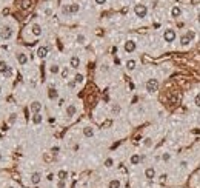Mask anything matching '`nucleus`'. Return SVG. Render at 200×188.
<instances>
[{"mask_svg": "<svg viewBox=\"0 0 200 188\" xmlns=\"http://www.w3.org/2000/svg\"><path fill=\"white\" fill-rule=\"evenodd\" d=\"M8 188H16V187H8Z\"/></svg>", "mask_w": 200, "mask_h": 188, "instance_id": "8fccbe9b", "label": "nucleus"}, {"mask_svg": "<svg viewBox=\"0 0 200 188\" xmlns=\"http://www.w3.org/2000/svg\"><path fill=\"white\" fill-rule=\"evenodd\" d=\"M40 182H42V173L35 171V173H33V174H31V183H33V185H35V187H37Z\"/></svg>", "mask_w": 200, "mask_h": 188, "instance_id": "0eeeda50", "label": "nucleus"}, {"mask_svg": "<svg viewBox=\"0 0 200 188\" xmlns=\"http://www.w3.org/2000/svg\"><path fill=\"white\" fill-rule=\"evenodd\" d=\"M75 113H77V106H75L74 104H69L68 106H66V116H68V117H74Z\"/></svg>", "mask_w": 200, "mask_h": 188, "instance_id": "9d476101", "label": "nucleus"}, {"mask_svg": "<svg viewBox=\"0 0 200 188\" xmlns=\"http://www.w3.org/2000/svg\"><path fill=\"white\" fill-rule=\"evenodd\" d=\"M75 40H77V43H79V45H85V43H86V37H85L83 34H77Z\"/></svg>", "mask_w": 200, "mask_h": 188, "instance_id": "a878e982", "label": "nucleus"}, {"mask_svg": "<svg viewBox=\"0 0 200 188\" xmlns=\"http://www.w3.org/2000/svg\"><path fill=\"white\" fill-rule=\"evenodd\" d=\"M176 37H177V34L172 28H168V29H165V33H163V39H165V42H168V43H172L176 40Z\"/></svg>", "mask_w": 200, "mask_h": 188, "instance_id": "20e7f679", "label": "nucleus"}, {"mask_svg": "<svg viewBox=\"0 0 200 188\" xmlns=\"http://www.w3.org/2000/svg\"><path fill=\"white\" fill-rule=\"evenodd\" d=\"M31 31H33V34L35 35V37L42 35V26H40L39 23H34L33 26H31Z\"/></svg>", "mask_w": 200, "mask_h": 188, "instance_id": "4468645a", "label": "nucleus"}, {"mask_svg": "<svg viewBox=\"0 0 200 188\" xmlns=\"http://www.w3.org/2000/svg\"><path fill=\"white\" fill-rule=\"evenodd\" d=\"M16 59H17V62H19V65H22V66H25L26 63H28V56H26L25 52H17Z\"/></svg>", "mask_w": 200, "mask_h": 188, "instance_id": "423d86ee", "label": "nucleus"}, {"mask_svg": "<svg viewBox=\"0 0 200 188\" xmlns=\"http://www.w3.org/2000/svg\"><path fill=\"white\" fill-rule=\"evenodd\" d=\"M113 165H114V160L111 159V157H108V159L105 160V167H106V168H111Z\"/></svg>", "mask_w": 200, "mask_h": 188, "instance_id": "7c9ffc66", "label": "nucleus"}, {"mask_svg": "<svg viewBox=\"0 0 200 188\" xmlns=\"http://www.w3.org/2000/svg\"><path fill=\"white\" fill-rule=\"evenodd\" d=\"M0 160H2V153H0Z\"/></svg>", "mask_w": 200, "mask_h": 188, "instance_id": "de8ad7c7", "label": "nucleus"}, {"mask_svg": "<svg viewBox=\"0 0 200 188\" xmlns=\"http://www.w3.org/2000/svg\"><path fill=\"white\" fill-rule=\"evenodd\" d=\"M197 20H199V23H200V14H199V17H197Z\"/></svg>", "mask_w": 200, "mask_h": 188, "instance_id": "49530a36", "label": "nucleus"}, {"mask_svg": "<svg viewBox=\"0 0 200 188\" xmlns=\"http://www.w3.org/2000/svg\"><path fill=\"white\" fill-rule=\"evenodd\" d=\"M14 120H16V114H11V117H9V122L12 123V122H14Z\"/></svg>", "mask_w": 200, "mask_h": 188, "instance_id": "37998d69", "label": "nucleus"}, {"mask_svg": "<svg viewBox=\"0 0 200 188\" xmlns=\"http://www.w3.org/2000/svg\"><path fill=\"white\" fill-rule=\"evenodd\" d=\"M48 52H49V48L48 46H39V50H37V56L40 57V59H45V57L48 56Z\"/></svg>", "mask_w": 200, "mask_h": 188, "instance_id": "1a4fd4ad", "label": "nucleus"}, {"mask_svg": "<svg viewBox=\"0 0 200 188\" xmlns=\"http://www.w3.org/2000/svg\"><path fill=\"white\" fill-rule=\"evenodd\" d=\"M11 74H12V69L9 68V69H8V71H6V73H5V77H9V76H11Z\"/></svg>", "mask_w": 200, "mask_h": 188, "instance_id": "a19ab883", "label": "nucleus"}, {"mask_svg": "<svg viewBox=\"0 0 200 188\" xmlns=\"http://www.w3.org/2000/svg\"><path fill=\"white\" fill-rule=\"evenodd\" d=\"M42 120H43V116L40 114V113L33 114V123L34 125H40V123H42Z\"/></svg>", "mask_w": 200, "mask_h": 188, "instance_id": "6ab92c4d", "label": "nucleus"}, {"mask_svg": "<svg viewBox=\"0 0 200 188\" xmlns=\"http://www.w3.org/2000/svg\"><path fill=\"white\" fill-rule=\"evenodd\" d=\"M62 12H63L65 16H71L69 14V5H65L63 8H62Z\"/></svg>", "mask_w": 200, "mask_h": 188, "instance_id": "72a5a7b5", "label": "nucleus"}, {"mask_svg": "<svg viewBox=\"0 0 200 188\" xmlns=\"http://www.w3.org/2000/svg\"><path fill=\"white\" fill-rule=\"evenodd\" d=\"M75 85H77V83H75L74 80H69V82H68V87H69L71 89H74V88H75Z\"/></svg>", "mask_w": 200, "mask_h": 188, "instance_id": "4c0bfd02", "label": "nucleus"}, {"mask_svg": "<svg viewBox=\"0 0 200 188\" xmlns=\"http://www.w3.org/2000/svg\"><path fill=\"white\" fill-rule=\"evenodd\" d=\"M94 128H92V127H85V128H83V136H85V137H92V136H94Z\"/></svg>", "mask_w": 200, "mask_h": 188, "instance_id": "dca6fc26", "label": "nucleus"}, {"mask_svg": "<svg viewBox=\"0 0 200 188\" xmlns=\"http://www.w3.org/2000/svg\"><path fill=\"white\" fill-rule=\"evenodd\" d=\"M160 182H162V183L166 182V174H162V176H160Z\"/></svg>", "mask_w": 200, "mask_h": 188, "instance_id": "ea45409f", "label": "nucleus"}, {"mask_svg": "<svg viewBox=\"0 0 200 188\" xmlns=\"http://www.w3.org/2000/svg\"><path fill=\"white\" fill-rule=\"evenodd\" d=\"M49 73H51V74H59V73H60V66L57 65V63L49 65Z\"/></svg>", "mask_w": 200, "mask_h": 188, "instance_id": "b1692460", "label": "nucleus"}, {"mask_svg": "<svg viewBox=\"0 0 200 188\" xmlns=\"http://www.w3.org/2000/svg\"><path fill=\"white\" fill-rule=\"evenodd\" d=\"M57 188H66V181H59L57 182Z\"/></svg>", "mask_w": 200, "mask_h": 188, "instance_id": "f704fd0d", "label": "nucleus"}, {"mask_svg": "<svg viewBox=\"0 0 200 188\" xmlns=\"http://www.w3.org/2000/svg\"><path fill=\"white\" fill-rule=\"evenodd\" d=\"M137 48V43L134 42V40H128V42H125V51L126 52H134Z\"/></svg>", "mask_w": 200, "mask_h": 188, "instance_id": "6e6552de", "label": "nucleus"}, {"mask_svg": "<svg viewBox=\"0 0 200 188\" xmlns=\"http://www.w3.org/2000/svg\"><path fill=\"white\" fill-rule=\"evenodd\" d=\"M162 160L163 162H169L171 160V153H163L162 154Z\"/></svg>", "mask_w": 200, "mask_h": 188, "instance_id": "c756f323", "label": "nucleus"}, {"mask_svg": "<svg viewBox=\"0 0 200 188\" xmlns=\"http://www.w3.org/2000/svg\"><path fill=\"white\" fill-rule=\"evenodd\" d=\"M83 79H85V77H83V74H79L77 73V74L74 76V82L75 83H83Z\"/></svg>", "mask_w": 200, "mask_h": 188, "instance_id": "bb28decb", "label": "nucleus"}, {"mask_svg": "<svg viewBox=\"0 0 200 188\" xmlns=\"http://www.w3.org/2000/svg\"><path fill=\"white\" fill-rule=\"evenodd\" d=\"M194 104H195V106H199V108H200V93L195 94V97H194Z\"/></svg>", "mask_w": 200, "mask_h": 188, "instance_id": "2f4dec72", "label": "nucleus"}, {"mask_svg": "<svg viewBox=\"0 0 200 188\" xmlns=\"http://www.w3.org/2000/svg\"><path fill=\"white\" fill-rule=\"evenodd\" d=\"M68 73H69V69H66V68H65L63 71H62V76H63V77L66 79V77H68Z\"/></svg>", "mask_w": 200, "mask_h": 188, "instance_id": "58836bf2", "label": "nucleus"}, {"mask_svg": "<svg viewBox=\"0 0 200 188\" xmlns=\"http://www.w3.org/2000/svg\"><path fill=\"white\" fill-rule=\"evenodd\" d=\"M68 171H66V170H60L59 173H57V177H59V181H66V179H68Z\"/></svg>", "mask_w": 200, "mask_h": 188, "instance_id": "aec40b11", "label": "nucleus"}, {"mask_svg": "<svg viewBox=\"0 0 200 188\" xmlns=\"http://www.w3.org/2000/svg\"><path fill=\"white\" fill-rule=\"evenodd\" d=\"M69 66H71L73 69H77L79 66H80V59H79L77 56H73V57L69 59Z\"/></svg>", "mask_w": 200, "mask_h": 188, "instance_id": "f8f14e48", "label": "nucleus"}, {"mask_svg": "<svg viewBox=\"0 0 200 188\" xmlns=\"http://www.w3.org/2000/svg\"><path fill=\"white\" fill-rule=\"evenodd\" d=\"M171 16L176 17V19H177V17H180V16H182V8H180V6H174V8L171 10Z\"/></svg>", "mask_w": 200, "mask_h": 188, "instance_id": "412c9836", "label": "nucleus"}, {"mask_svg": "<svg viewBox=\"0 0 200 188\" xmlns=\"http://www.w3.org/2000/svg\"><path fill=\"white\" fill-rule=\"evenodd\" d=\"M54 179V174H48V181H52Z\"/></svg>", "mask_w": 200, "mask_h": 188, "instance_id": "a18cd8bd", "label": "nucleus"}, {"mask_svg": "<svg viewBox=\"0 0 200 188\" xmlns=\"http://www.w3.org/2000/svg\"><path fill=\"white\" fill-rule=\"evenodd\" d=\"M140 160H142V157H140L139 154H132L131 159H129V162H131V165H139Z\"/></svg>", "mask_w": 200, "mask_h": 188, "instance_id": "4be33fe9", "label": "nucleus"}, {"mask_svg": "<svg viewBox=\"0 0 200 188\" xmlns=\"http://www.w3.org/2000/svg\"><path fill=\"white\" fill-rule=\"evenodd\" d=\"M186 35L189 37V40H191V42H193V40L195 39V33H194L193 29H188V31H186Z\"/></svg>", "mask_w": 200, "mask_h": 188, "instance_id": "c85d7f7f", "label": "nucleus"}, {"mask_svg": "<svg viewBox=\"0 0 200 188\" xmlns=\"http://www.w3.org/2000/svg\"><path fill=\"white\" fill-rule=\"evenodd\" d=\"M34 188H39V187H34Z\"/></svg>", "mask_w": 200, "mask_h": 188, "instance_id": "3c124183", "label": "nucleus"}, {"mask_svg": "<svg viewBox=\"0 0 200 188\" xmlns=\"http://www.w3.org/2000/svg\"><path fill=\"white\" fill-rule=\"evenodd\" d=\"M12 35H14V28H12L11 25H5L2 28V31H0V37L3 40H9Z\"/></svg>", "mask_w": 200, "mask_h": 188, "instance_id": "f257e3e1", "label": "nucleus"}, {"mask_svg": "<svg viewBox=\"0 0 200 188\" xmlns=\"http://www.w3.org/2000/svg\"><path fill=\"white\" fill-rule=\"evenodd\" d=\"M179 165H180V168H183V170H185V168H188V160H182Z\"/></svg>", "mask_w": 200, "mask_h": 188, "instance_id": "e433bc0d", "label": "nucleus"}, {"mask_svg": "<svg viewBox=\"0 0 200 188\" xmlns=\"http://www.w3.org/2000/svg\"><path fill=\"white\" fill-rule=\"evenodd\" d=\"M108 188H122V182L119 179H113V181H109Z\"/></svg>", "mask_w": 200, "mask_h": 188, "instance_id": "f3484780", "label": "nucleus"}, {"mask_svg": "<svg viewBox=\"0 0 200 188\" xmlns=\"http://www.w3.org/2000/svg\"><path fill=\"white\" fill-rule=\"evenodd\" d=\"M48 97H49L51 100L57 99V97H59V91H57L54 87H49V89H48Z\"/></svg>", "mask_w": 200, "mask_h": 188, "instance_id": "ddd939ff", "label": "nucleus"}, {"mask_svg": "<svg viewBox=\"0 0 200 188\" xmlns=\"http://www.w3.org/2000/svg\"><path fill=\"white\" fill-rule=\"evenodd\" d=\"M113 113L114 114H119L120 113V105H113Z\"/></svg>", "mask_w": 200, "mask_h": 188, "instance_id": "c9c22d12", "label": "nucleus"}, {"mask_svg": "<svg viewBox=\"0 0 200 188\" xmlns=\"http://www.w3.org/2000/svg\"><path fill=\"white\" fill-rule=\"evenodd\" d=\"M0 94H2V87H0Z\"/></svg>", "mask_w": 200, "mask_h": 188, "instance_id": "09e8293b", "label": "nucleus"}, {"mask_svg": "<svg viewBox=\"0 0 200 188\" xmlns=\"http://www.w3.org/2000/svg\"><path fill=\"white\" fill-rule=\"evenodd\" d=\"M79 11H80L79 3H71V5H69V14H71V16H73V14H77Z\"/></svg>", "mask_w": 200, "mask_h": 188, "instance_id": "a211bd4d", "label": "nucleus"}, {"mask_svg": "<svg viewBox=\"0 0 200 188\" xmlns=\"http://www.w3.org/2000/svg\"><path fill=\"white\" fill-rule=\"evenodd\" d=\"M189 43H191V40H189V37L186 34H182L180 35V45L183 48H186V46H189Z\"/></svg>", "mask_w": 200, "mask_h": 188, "instance_id": "2eb2a0df", "label": "nucleus"}, {"mask_svg": "<svg viewBox=\"0 0 200 188\" xmlns=\"http://www.w3.org/2000/svg\"><path fill=\"white\" fill-rule=\"evenodd\" d=\"M102 71H108V65H102Z\"/></svg>", "mask_w": 200, "mask_h": 188, "instance_id": "c03bdc74", "label": "nucleus"}, {"mask_svg": "<svg viewBox=\"0 0 200 188\" xmlns=\"http://www.w3.org/2000/svg\"><path fill=\"white\" fill-rule=\"evenodd\" d=\"M29 111L33 114H37V113H40V111H42V104H40L39 100H34L33 104L29 105Z\"/></svg>", "mask_w": 200, "mask_h": 188, "instance_id": "39448f33", "label": "nucleus"}, {"mask_svg": "<svg viewBox=\"0 0 200 188\" xmlns=\"http://www.w3.org/2000/svg\"><path fill=\"white\" fill-rule=\"evenodd\" d=\"M143 145L146 146V148H151V146H153V139H151V137H146L145 140H143Z\"/></svg>", "mask_w": 200, "mask_h": 188, "instance_id": "cd10ccee", "label": "nucleus"}, {"mask_svg": "<svg viewBox=\"0 0 200 188\" xmlns=\"http://www.w3.org/2000/svg\"><path fill=\"white\" fill-rule=\"evenodd\" d=\"M145 177L148 179V181H153V179H155V168L149 167L145 170Z\"/></svg>", "mask_w": 200, "mask_h": 188, "instance_id": "9b49d317", "label": "nucleus"}, {"mask_svg": "<svg viewBox=\"0 0 200 188\" xmlns=\"http://www.w3.org/2000/svg\"><path fill=\"white\" fill-rule=\"evenodd\" d=\"M159 89V80L157 79H148V82H146V91L148 93H155Z\"/></svg>", "mask_w": 200, "mask_h": 188, "instance_id": "7ed1b4c3", "label": "nucleus"}, {"mask_svg": "<svg viewBox=\"0 0 200 188\" xmlns=\"http://www.w3.org/2000/svg\"><path fill=\"white\" fill-rule=\"evenodd\" d=\"M134 12H136V16L139 17V19H143V17H146V14H148V8H146V5L137 3V5L134 6Z\"/></svg>", "mask_w": 200, "mask_h": 188, "instance_id": "f03ea898", "label": "nucleus"}, {"mask_svg": "<svg viewBox=\"0 0 200 188\" xmlns=\"http://www.w3.org/2000/svg\"><path fill=\"white\" fill-rule=\"evenodd\" d=\"M8 69H9V66H8L6 62H5V60H0V73H2V74H5Z\"/></svg>", "mask_w": 200, "mask_h": 188, "instance_id": "393cba45", "label": "nucleus"}, {"mask_svg": "<svg viewBox=\"0 0 200 188\" xmlns=\"http://www.w3.org/2000/svg\"><path fill=\"white\" fill-rule=\"evenodd\" d=\"M29 6H31V2H29V0H23V2H22V8H23V10H28Z\"/></svg>", "mask_w": 200, "mask_h": 188, "instance_id": "473e14b6", "label": "nucleus"}, {"mask_svg": "<svg viewBox=\"0 0 200 188\" xmlns=\"http://www.w3.org/2000/svg\"><path fill=\"white\" fill-rule=\"evenodd\" d=\"M97 5H103V3H106V0H96Z\"/></svg>", "mask_w": 200, "mask_h": 188, "instance_id": "79ce46f5", "label": "nucleus"}, {"mask_svg": "<svg viewBox=\"0 0 200 188\" xmlns=\"http://www.w3.org/2000/svg\"><path fill=\"white\" fill-rule=\"evenodd\" d=\"M136 65H137L136 60H132V59L128 60V62H126V69H128V71H134V69H136Z\"/></svg>", "mask_w": 200, "mask_h": 188, "instance_id": "5701e85b", "label": "nucleus"}]
</instances>
